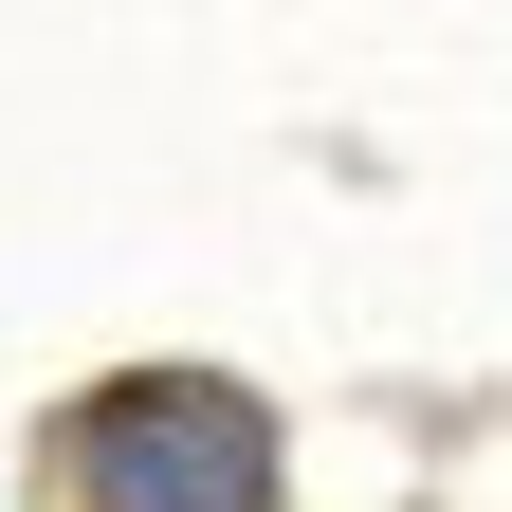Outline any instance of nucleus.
I'll use <instances>...</instances> for the list:
<instances>
[{"label": "nucleus", "instance_id": "obj_1", "mask_svg": "<svg viewBox=\"0 0 512 512\" xmlns=\"http://www.w3.org/2000/svg\"><path fill=\"white\" fill-rule=\"evenodd\" d=\"M55 512H275V421L202 366H147L55 439Z\"/></svg>", "mask_w": 512, "mask_h": 512}]
</instances>
